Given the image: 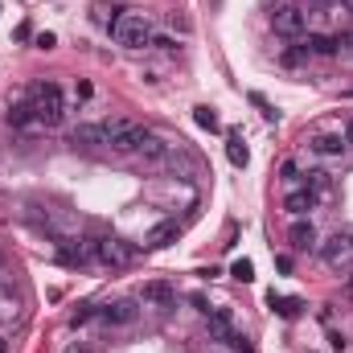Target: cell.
<instances>
[{
	"label": "cell",
	"instance_id": "cell-28",
	"mask_svg": "<svg viewBox=\"0 0 353 353\" xmlns=\"http://www.w3.org/2000/svg\"><path fill=\"white\" fill-rule=\"evenodd\" d=\"M152 46H157V50H165V54H173V50H176L173 37H152Z\"/></svg>",
	"mask_w": 353,
	"mask_h": 353
},
{
	"label": "cell",
	"instance_id": "cell-2",
	"mask_svg": "<svg viewBox=\"0 0 353 353\" xmlns=\"http://www.w3.org/2000/svg\"><path fill=\"white\" fill-rule=\"evenodd\" d=\"M148 128L144 123H132V119H115V123H107V148L111 152H119V157H132V152H140L144 144H148Z\"/></svg>",
	"mask_w": 353,
	"mask_h": 353
},
{
	"label": "cell",
	"instance_id": "cell-21",
	"mask_svg": "<svg viewBox=\"0 0 353 353\" xmlns=\"http://www.w3.org/2000/svg\"><path fill=\"white\" fill-rule=\"evenodd\" d=\"M308 58H312V54H308V41H296V46H288V50H283V66H292V70H296V66H304Z\"/></svg>",
	"mask_w": 353,
	"mask_h": 353
},
{
	"label": "cell",
	"instance_id": "cell-16",
	"mask_svg": "<svg viewBox=\"0 0 353 353\" xmlns=\"http://www.w3.org/2000/svg\"><path fill=\"white\" fill-rule=\"evenodd\" d=\"M226 157H230V165H234V169H247L251 152H247V144H243V136H239V132H230V136H226Z\"/></svg>",
	"mask_w": 353,
	"mask_h": 353
},
{
	"label": "cell",
	"instance_id": "cell-26",
	"mask_svg": "<svg viewBox=\"0 0 353 353\" xmlns=\"http://www.w3.org/2000/svg\"><path fill=\"white\" fill-rule=\"evenodd\" d=\"M90 316H94V304H79V308L70 312V329H79V325H87Z\"/></svg>",
	"mask_w": 353,
	"mask_h": 353
},
{
	"label": "cell",
	"instance_id": "cell-15",
	"mask_svg": "<svg viewBox=\"0 0 353 353\" xmlns=\"http://www.w3.org/2000/svg\"><path fill=\"white\" fill-rule=\"evenodd\" d=\"M173 300H176V292L169 288V283H161V279H157V283H144V304H157V308H169Z\"/></svg>",
	"mask_w": 353,
	"mask_h": 353
},
{
	"label": "cell",
	"instance_id": "cell-31",
	"mask_svg": "<svg viewBox=\"0 0 353 353\" xmlns=\"http://www.w3.org/2000/svg\"><path fill=\"white\" fill-rule=\"evenodd\" d=\"M66 353H90V350H83V345H70V350H66Z\"/></svg>",
	"mask_w": 353,
	"mask_h": 353
},
{
	"label": "cell",
	"instance_id": "cell-12",
	"mask_svg": "<svg viewBox=\"0 0 353 353\" xmlns=\"http://www.w3.org/2000/svg\"><path fill=\"white\" fill-rule=\"evenodd\" d=\"M176 234H181L176 222H161V226H152V230L144 234V251H165L169 243H176Z\"/></svg>",
	"mask_w": 353,
	"mask_h": 353
},
{
	"label": "cell",
	"instance_id": "cell-18",
	"mask_svg": "<svg viewBox=\"0 0 353 353\" xmlns=\"http://www.w3.org/2000/svg\"><path fill=\"white\" fill-rule=\"evenodd\" d=\"M337 46H341V41L329 37V33H312V37H308V54H316V58H333Z\"/></svg>",
	"mask_w": 353,
	"mask_h": 353
},
{
	"label": "cell",
	"instance_id": "cell-29",
	"mask_svg": "<svg viewBox=\"0 0 353 353\" xmlns=\"http://www.w3.org/2000/svg\"><path fill=\"white\" fill-rule=\"evenodd\" d=\"M54 41H58L54 33H37V46H41V50H54Z\"/></svg>",
	"mask_w": 353,
	"mask_h": 353
},
{
	"label": "cell",
	"instance_id": "cell-10",
	"mask_svg": "<svg viewBox=\"0 0 353 353\" xmlns=\"http://www.w3.org/2000/svg\"><path fill=\"white\" fill-rule=\"evenodd\" d=\"M70 144H83V148H107V123H79L70 132Z\"/></svg>",
	"mask_w": 353,
	"mask_h": 353
},
{
	"label": "cell",
	"instance_id": "cell-30",
	"mask_svg": "<svg viewBox=\"0 0 353 353\" xmlns=\"http://www.w3.org/2000/svg\"><path fill=\"white\" fill-rule=\"evenodd\" d=\"M345 140H350V148H353V119H350V128H345Z\"/></svg>",
	"mask_w": 353,
	"mask_h": 353
},
{
	"label": "cell",
	"instance_id": "cell-20",
	"mask_svg": "<svg viewBox=\"0 0 353 353\" xmlns=\"http://www.w3.org/2000/svg\"><path fill=\"white\" fill-rule=\"evenodd\" d=\"M271 308H275V312H279L283 321H296L304 304H300V300H292V296H271Z\"/></svg>",
	"mask_w": 353,
	"mask_h": 353
},
{
	"label": "cell",
	"instance_id": "cell-1",
	"mask_svg": "<svg viewBox=\"0 0 353 353\" xmlns=\"http://www.w3.org/2000/svg\"><path fill=\"white\" fill-rule=\"evenodd\" d=\"M111 37L123 50H144V46H152V21L144 12H119L111 21Z\"/></svg>",
	"mask_w": 353,
	"mask_h": 353
},
{
	"label": "cell",
	"instance_id": "cell-5",
	"mask_svg": "<svg viewBox=\"0 0 353 353\" xmlns=\"http://www.w3.org/2000/svg\"><path fill=\"white\" fill-rule=\"evenodd\" d=\"M308 152L321 157V161H341V157L350 152V140H345L341 132H321V136L308 140Z\"/></svg>",
	"mask_w": 353,
	"mask_h": 353
},
{
	"label": "cell",
	"instance_id": "cell-6",
	"mask_svg": "<svg viewBox=\"0 0 353 353\" xmlns=\"http://www.w3.org/2000/svg\"><path fill=\"white\" fill-rule=\"evenodd\" d=\"M271 25H275V33H283V37H300L304 25H308V12L296 8V4H283V8L271 12Z\"/></svg>",
	"mask_w": 353,
	"mask_h": 353
},
{
	"label": "cell",
	"instance_id": "cell-7",
	"mask_svg": "<svg viewBox=\"0 0 353 353\" xmlns=\"http://www.w3.org/2000/svg\"><path fill=\"white\" fill-rule=\"evenodd\" d=\"M288 243H292V251L296 255H312L321 243H316V226L312 222H304V218H296L292 226H288Z\"/></svg>",
	"mask_w": 353,
	"mask_h": 353
},
{
	"label": "cell",
	"instance_id": "cell-11",
	"mask_svg": "<svg viewBox=\"0 0 353 353\" xmlns=\"http://www.w3.org/2000/svg\"><path fill=\"white\" fill-rule=\"evenodd\" d=\"M94 259H103V263H111V267H123L132 259V251L119 247V239H99L94 243Z\"/></svg>",
	"mask_w": 353,
	"mask_h": 353
},
{
	"label": "cell",
	"instance_id": "cell-23",
	"mask_svg": "<svg viewBox=\"0 0 353 353\" xmlns=\"http://www.w3.org/2000/svg\"><path fill=\"white\" fill-rule=\"evenodd\" d=\"M193 119H197V128H205V132H218V128H222L210 107H193Z\"/></svg>",
	"mask_w": 353,
	"mask_h": 353
},
{
	"label": "cell",
	"instance_id": "cell-19",
	"mask_svg": "<svg viewBox=\"0 0 353 353\" xmlns=\"http://www.w3.org/2000/svg\"><path fill=\"white\" fill-rule=\"evenodd\" d=\"M8 123H12V128H41V123H37L33 103H17V107L8 111Z\"/></svg>",
	"mask_w": 353,
	"mask_h": 353
},
{
	"label": "cell",
	"instance_id": "cell-32",
	"mask_svg": "<svg viewBox=\"0 0 353 353\" xmlns=\"http://www.w3.org/2000/svg\"><path fill=\"white\" fill-rule=\"evenodd\" d=\"M0 353H8V341H4V337H0Z\"/></svg>",
	"mask_w": 353,
	"mask_h": 353
},
{
	"label": "cell",
	"instance_id": "cell-22",
	"mask_svg": "<svg viewBox=\"0 0 353 353\" xmlns=\"http://www.w3.org/2000/svg\"><path fill=\"white\" fill-rule=\"evenodd\" d=\"M304 189H312V193L321 197V193L329 189V173H325V169H308V173H304Z\"/></svg>",
	"mask_w": 353,
	"mask_h": 353
},
{
	"label": "cell",
	"instance_id": "cell-27",
	"mask_svg": "<svg viewBox=\"0 0 353 353\" xmlns=\"http://www.w3.org/2000/svg\"><path fill=\"white\" fill-rule=\"evenodd\" d=\"M226 345H230L234 353H255V350H251V341H247L243 333H230V337H226Z\"/></svg>",
	"mask_w": 353,
	"mask_h": 353
},
{
	"label": "cell",
	"instance_id": "cell-9",
	"mask_svg": "<svg viewBox=\"0 0 353 353\" xmlns=\"http://www.w3.org/2000/svg\"><path fill=\"white\" fill-rule=\"evenodd\" d=\"M316 201H321V197H316L312 189H304V185H300V189L292 185V189L283 193V210H288L292 218H304L308 210H316Z\"/></svg>",
	"mask_w": 353,
	"mask_h": 353
},
{
	"label": "cell",
	"instance_id": "cell-33",
	"mask_svg": "<svg viewBox=\"0 0 353 353\" xmlns=\"http://www.w3.org/2000/svg\"><path fill=\"white\" fill-rule=\"evenodd\" d=\"M345 8H350V12H353V0H345Z\"/></svg>",
	"mask_w": 353,
	"mask_h": 353
},
{
	"label": "cell",
	"instance_id": "cell-34",
	"mask_svg": "<svg viewBox=\"0 0 353 353\" xmlns=\"http://www.w3.org/2000/svg\"><path fill=\"white\" fill-rule=\"evenodd\" d=\"M350 288H353V279H350Z\"/></svg>",
	"mask_w": 353,
	"mask_h": 353
},
{
	"label": "cell",
	"instance_id": "cell-17",
	"mask_svg": "<svg viewBox=\"0 0 353 353\" xmlns=\"http://www.w3.org/2000/svg\"><path fill=\"white\" fill-rule=\"evenodd\" d=\"M94 259V243H62V263H87Z\"/></svg>",
	"mask_w": 353,
	"mask_h": 353
},
{
	"label": "cell",
	"instance_id": "cell-14",
	"mask_svg": "<svg viewBox=\"0 0 353 353\" xmlns=\"http://www.w3.org/2000/svg\"><path fill=\"white\" fill-rule=\"evenodd\" d=\"M169 152H173V144H169V140H157V136H148V144L140 148L144 165H165V161H169Z\"/></svg>",
	"mask_w": 353,
	"mask_h": 353
},
{
	"label": "cell",
	"instance_id": "cell-13",
	"mask_svg": "<svg viewBox=\"0 0 353 353\" xmlns=\"http://www.w3.org/2000/svg\"><path fill=\"white\" fill-rule=\"evenodd\" d=\"M205 329H210V337H214V341H226V337L234 333V325H230V308H214V312H210V321H205Z\"/></svg>",
	"mask_w": 353,
	"mask_h": 353
},
{
	"label": "cell",
	"instance_id": "cell-3",
	"mask_svg": "<svg viewBox=\"0 0 353 353\" xmlns=\"http://www.w3.org/2000/svg\"><path fill=\"white\" fill-rule=\"evenodd\" d=\"M29 103H33L41 128L62 123V90H58V83H37V87L29 90Z\"/></svg>",
	"mask_w": 353,
	"mask_h": 353
},
{
	"label": "cell",
	"instance_id": "cell-24",
	"mask_svg": "<svg viewBox=\"0 0 353 353\" xmlns=\"http://www.w3.org/2000/svg\"><path fill=\"white\" fill-rule=\"evenodd\" d=\"M300 165H296V161H283V165H279V181H283V185H296V181H300Z\"/></svg>",
	"mask_w": 353,
	"mask_h": 353
},
{
	"label": "cell",
	"instance_id": "cell-25",
	"mask_svg": "<svg viewBox=\"0 0 353 353\" xmlns=\"http://www.w3.org/2000/svg\"><path fill=\"white\" fill-rule=\"evenodd\" d=\"M230 275L243 279V283H251V279H255V267H251V259H239V263L230 267Z\"/></svg>",
	"mask_w": 353,
	"mask_h": 353
},
{
	"label": "cell",
	"instance_id": "cell-4",
	"mask_svg": "<svg viewBox=\"0 0 353 353\" xmlns=\"http://www.w3.org/2000/svg\"><path fill=\"white\" fill-rule=\"evenodd\" d=\"M321 259H325L329 271L353 267V234H333L329 243H321Z\"/></svg>",
	"mask_w": 353,
	"mask_h": 353
},
{
	"label": "cell",
	"instance_id": "cell-8",
	"mask_svg": "<svg viewBox=\"0 0 353 353\" xmlns=\"http://www.w3.org/2000/svg\"><path fill=\"white\" fill-rule=\"evenodd\" d=\"M99 316H103V325H111V329H128V325L140 316V308H136V300H111Z\"/></svg>",
	"mask_w": 353,
	"mask_h": 353
}]
</instances>
